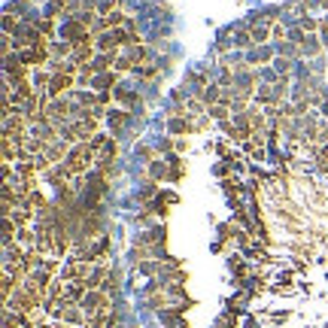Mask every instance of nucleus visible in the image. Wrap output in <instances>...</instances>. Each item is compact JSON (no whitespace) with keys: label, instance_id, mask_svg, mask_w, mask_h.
<instances>
[{"label":"nucleus","instance_id":"obj_13","mask_svg":"<svg viewBox=\"0 0 328 328\" xmlns=\"http://www.w3.org/2000/svg\"><path fill=\"white\" fill-rule=\"evenodd\" d=\"M322 37H325L322 43H325V46H328V18H325V21H322Z\"/></svg>","mask_w":328,"mask_h":328},{"label":"nucleus","instance_id":"obj_14","mask_svg":"<svg viewBox=\"0 0 328 328\" xmlns=\"http://www.w3.org/2000/svg\"><path fill=\"white\" fill-rule=\"evenodd\" d=\"M55 328H67V325H55Z\"/></svg>","mask_w":328,"mask_h":328},{"label":"nucleus","instance_id":"obj_8","mask_svg":"<svg viewBox=\"0 0 328 328\" xmlns=\"http://www.w3.org/2000/svg\"><path fill=\"white\" fill-rule=\"evenodd\" d=\"M301 28H304V31H316V28H319V24H316V21H313V18H301Z\"/></svg>","mask_w":328,"mask_h":328},{"label":"nucleus","instance_id":"obj_1","mask_svg":"<svg viewBox=\"0 0 328 328\" xmlns=\"http://www.w3.org/2000/svg\"><path fill=\"white\" fill-rule=\"evenodd\" d=\"M70 82H73V76H61V73H58V76H52V82H49V94H52V97H58L61 91L70 88Z\"/></svg>","mask_w":328,"mask_h":328},{"label":"nucleus","instance_id":"obj_11","mask_svg":"<svg viewBox=\"0 0 328 328\" xmlns=\"http://www.w3.org/2000/svg\"><path fill=\"white\" fill-rule=\"evenodd\" d=\"M289 67H292V64H289V61H283V58L276 61V70H283V73H289Z\"/></svg>","mask_w":328,"mask_h":328},{"label":"nucleus","instance_id":"obj_4","mask_svg":"<svg viewBox=\"0 0 328 328\" xmlns=\"http://www.w3.org/2000/svg\"><path fill=\"white\" fill-rule=\"evenodd\" d=\"M210 116L219 119V122H225V119H228V110H225V107H210Z\"/></svg>","mask_w":328,"mask_h":328},{"label":"nucleus","instance_id":"obj_5","mask_svg":"<svg viewBox=\"0 0 328 328\" xmlns=\"http://www.w3.org/2000/svg\"><path fill=\"white\" fill-rule=\"evenodd\" d=\"M249 34H253V40H259V43H264V40H267V28H259V24H256Z\"/></svg>","mask_w":328,"mask_h":328},{"label":"nucleus","instance_id":"obj_7","mask_svg":"<svg viewBox=\"0 0 328 328\" xmlns=\"http://www.w3.org/2000/svg\"><path fill=\"white\" fill-rule=\"evenodd\" d=\"M110 125H113V128H122V125H125V116H122V113H110Z\"/></svg>","mask_w":328,"mask_h":328},{"label":"nucleus","instance_id":"obj_2","mask_svg":"<svg viewBox=\"0 0 328 328\" xmlns=\"http://www.w3.org/2000/svg\"><path fill=\"white\" fill-rule=\"evenodd\" d=\"M67 113H70V104H67V100H52V107H49V119L61 122V119H67Z\"/></svg>","mask_w":328,"mask_h":328},{"label":"nucleus","instance_id":"obj_6","mask_svg":"<svg viewBox=\"0 0 328 328\" xmlns=\"http://www.w3.org/2000/svg\"><path fill=\"white\" fill-rule=\"evenodd\" d=\"M110 82H116V76H110V73H107V76H97V79H94V85H97V88H107Z\"/></svg>","mask_w":328,"mask_h":328},{"label":"nucleus","instance_id":"obj_12","mask_svg":"<svg viewBox=\"0 0 328 328\" xmlns=\"http://www.w3.org/2000/svg\"><path fill=\"white\" fill-rule=\"evenodd\" d=\"M164 173V164H152V176H161Z\"/></svg>","mask_w":328,"mask_h":328},{"label":"nucleus","instance_id":"obj_9","mask_svg":"<svg viewBox=\"0 0 328 328\" xmlns=\"http://www.w3.org/2000/svg\"><path fill=\"white\" fill-rule=\"evenodd\" d=\"M204 97H207V104H210V100H216V97H219V88H207V91H204Z\"/></svg>","mask_w":328,"mask_h":328},{"label":"nucleus","instance_id":"obj_10","mask_svg":"<svg viewBox=\"0 0 328 328\" xmlns=\"http://www.w3.org/2000/svg\"><path fill=\"white\" fill-rule=\"evenodd\" d=\"M3 31H6V34H12V15H6V18H3Z\"/></svg>","mask_w":328,"mask_h":328},{"label":"nucleus","instance_id":"obj_3","mask_svg":"<svg viewBox=\"0 0 328 328\" xmlns=\"http://www.w3.org/2000/svg\"><path fill=\"white\" fill-rule=\"evenodd\" d=\"M170 131H173V134H189V122H183V119H173V122H170Z\"/></svg>","mask_w":328,"mask_h":328}]
</instances>
